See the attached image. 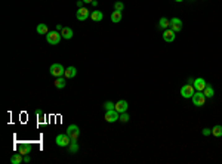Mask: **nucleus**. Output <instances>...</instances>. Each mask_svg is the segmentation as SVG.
<instances>
[{
    "label": "nucleus",
    "instance_id": "34",
    "mask_svg": "<svg viewBox=\"0 0 222 164\" xmlns=\"http://www.w3.org/2000/svg\"><path fill=\"white\" fill-rule=\"evenodd\" d=\"M83 2H85V3H92L94 0H83Z\"/></svg>",
    "mask_w": 222,
    "mask_h": 164
},
{
    "label": "nucleus",
    "instance_id": "11",
    "mask_svg": "<svg viewBox=\"0 0 222 164\" xmlns=\"http://www.w3.org/2000/svg\"><path fill=\"white\" fill-rule=\"evenodd\" d=\"M170 30H173L175 33H179L182 30V21L179 18H172L170 19Z\"/></svg>",
    "mask_w": 222,
    "mask_h": 164
},
{
    "label": "nucleus",
    "instance_id": "15",
    "mask_svg": "<svg viewBox=\"0 0 222 164\" xmlns=\"http://www.w3.org/2000/svg\"><path fill=\"white\" fill-rule=\"evenodd\" d=\"M67 84V78L65 77H56L55 78V87L56 89H64Z\"/></svg>",
    "mask_w": 222,
    "mask_h": 164
},
{
    "label": "nucleus",
    "instance_id": "33",
    "mask_svg": "<svg viewBox=\"0 0 222 164\" xmlns=\"http://www.w3.org/2000/svg\"><path fill=\"white\" fill-rule=\"evenodd\" d=\"M92 6H94V7L98 6V2H96V0H94V2H92Z\"/></svg>",
    "mask_w": 222,
    "mask_h": 164
},
{
    "label": "nucleus",
    "instance_id": "24",
    "mask_svg": "<svg viewBox=\"0 0 222 164\" xmlns=\"http://www.w3.org/2000/svg\"><path fill=\"white\" fill-rule=\"evenodd\" d=\"M79 151V144L77 142H71V144L68 145V152L70 154H76Z\"/></svg>",
    "mask_w": 222,
    "mask_h": 164
},
{
    "label": "nucleus",
    "instance_id": "10",
    "mask_svg": "<svg viewBox=\"0 0 222 164\" xmlns=\"http://www.w3.org/2000/svg\"><path fill=\"white\" fill-rule=\"evenodd\" d=\"M128 108H129V103H128V101H124V99H120V101L115 102V111L120 112V114L121 112H126Z\"/></svg>",
    "mask_w": 222,
    "mask_h": 164
},
{
    "label": "nucleus",
    "instance_id": "28",
    "mask_svg": "<svg viewBox=\"0 0 222 164\" xmlns=\"http://www.w3.org/2000/svg\"><path fill=\"white\" fill-rule=\"evenodd\" d=\"M210 133H212V129H209V127H204V129H203V135H204V136H209Z\"/></svg>",
    "mask_w": 222,
    "mask_h": 164
},
{
    "label": "nucleus",
    "instance_id": "26",
    "mask_svg": "<svg viewBox=\"0 0 222 164\" xmlns=\"http://www.w3.org/2000/svg\"><path fill=\"white\" fill-rule=\"evenodd\" d=\"M123 9H124V3H123V2H115L114 3V11H123Z\"/></svg>",
    "mask_w": 222,
    "mask_h": 164
},
{
    "label": "nucleus",
    "instance_id": "20",
    "mask_svg": "<svg viewBox=\"0 0 222 164\" xmlns=\"http://www.w3.org/2000/svg\"><path fill=\"white\" fill-rule=\"evenodd\" d=\"M159 27L163 28V30H168L169 27H170V19H168V18H160V21H159Z\"/></svg>",
    "mask_w": 222,
    "mask_h": 164
},
{
    "label": "nucleus",
    "instance_id": "1",
    "mask_svg": "<svg viewBox=\"0 0 222 164\" xmlns=\"http://www.w3.org/2000/svg\"><path fill=\"white\" fill-rule=\"evenodd\" d=\"M206 95L203 93V92H198V90H195V93L193 95V98H191V101H193V103H194V107H203L204 105V102H206Z\"/></svg>",
    "mask_w": 222,
    "mask_h": 164
},
{
    "label": "nucleus",
    "instance_id": "13",
    "mask_svg": "<svg viewBox=\"0 0 222 164\" xmlns=\"http://www.w3.org/2000/svg\"><path fill=\"white\" fill-rule=\"evenodd\" d=\"M31 149H33V146L30 144H20L18 145V152L20 154H22V155H27V154H30L31 152Z\"/></svg>",
    "mask_w": 222,
    "mask_h": 164
},
{
    "label": "nucleus",
    "instance_id": "21",
    "mask_svg": "<svg viewBox=\"0 0 222 164\" xmlns=\"http://www.w3.org/2000/svg\"><path fill=\"white\" fill-rule=\"evenodd\" d=\"M212 135L215 137H221L222 136V126H219V124L213 126V127H212Z\"/></svg>",
    "mask_w": 222,
    "mask_h": 164
},
{
    "label": "nucleus",
    "instance_id": "14",
    "mask_svg": "<svg viewBox=\"0 0 222 164\" xmlns=\"http://www.w3.org/2000/svg\"><path fill=\"white\" fill-rule=\"evenodd\" d=\"M73 30L70 27H64L62 28V31H61V36H62V39H65V40H70V39H73Z\"/></svg>",
    "mask_w": 222,
    "mask_h": 164
},
{
    "label": "nucleus",
    "instance_id": "3",
    "mask_svg": "<svg viewBox=\"0 0 222 164\" xmlns=\"http://www.w3.org/2000/svg\"><path fill=\"white\" fill-rule=\"evenodd\" d=\"M49 73H50V75H54L55 78H56V77H64L65 68H64L61 64H52L50 68H49Z\"/></svg>",
    "mask_w": 222,
    "mask_h": 164
},
{
    "label": "nucleus",
    "instance_id": "35",
    "mask_svg": "<svg viewBox=\"0 0 222 164\" xmlns=\"http://www.w3.org/2000/svg\"><path fill=\"white\" fill-rule=\"evenodd\" d=\"M175 2H178V3H181V2H184V0H175Z\"/></svg>",
    "mask_w": 222,
    "mask_h": 164
},
{
    "label": "nucleus",
    "instance_id": "6",
    "mask_svg": "<svg viewBox=\"0 0 222 164\" xmlns=\"http://www.w3.org/2000/svg\"><path fill=\"white\" fill-rule=\"evenodd\" d=\"M105 121L107 123H115L119 118H120V112H117L115 109H110V111H105Z\"/></svg>",
    "mask_w": 222,
    "mask_h": 164
},
{
    "label": "nucleus",
    "instance_id": "17",
    "mask_svg": "<svg viewBox=\"0 0 222 164\" xmlns=\"http://www.w3.org/2000/svg\"><path fill=\"white\" fill-rule=\"evenodd\" d=\"M76 74H77L76 67H68V68H65V74H64V77H65V78H74Z\"/></svg>",
    "mask_w": 222,
    "mask_h": 164
},
{
    "label": "nucleus",
    "instance_id": "16",
    "mask_svg": "<svg viewBox=\"0 0 222 164\" xmlns=\"http://www.w3.org/2000/svg\"><path fill=\"white\" fill-rule=\"evenodd\" d=\"M90 18H92V21H95V22H101L102 19H104V14H102L101 11H94L92 14H90Z\"/></svg>",
    "mask_w": 222,
    "mask_h": 164
},
{
    "label": "nucleus",
    "instance_id": "2",
    "mask_svg": "<svg viewBox=\"0 0 222 164\" xmlns=\"http://www.w3.org/2000/svg\"><path fill=\"white\" fill-rule=\"evenodd\" d=\"M67 135L70 136L71 142H77V141H79V136H80V129H79L76 124H70L67 129Z\"/></svg>",
    "mask_w": 222,
    "mask_h": 164
},
{
    "label": "nucleus",
    "instance_id": "8",
    "mask_svg": "<svg viewBox=\"0 0 222 164\" xmlns=\"http://www.w3.org/2000/svg\"><path fill=\"white\" fill-rule=\"evenodd\" d=\"M90 16V12H89L88 7H79L77 9V14H76V18L79 21H86Z\"/></svg>",
    "mask_w": 222,
    "mask_h": 164
},
{
    "label": "nucleus",
    "instance_id": "31",
    "mask_svg": "<svg viewBox=\"0 0 222 164\" xmlns=\"http://www.w3.org/2000/svg\"><path fill=\"white\" fill-rule=\"evenodd\" d=\"M83 3H85L83 0H79V2H77V7H83Z\"/></svg>",
    "mask_w": 222,
    "mask_h": 164
},
{
    "label": "nucleus",
    "instance_id": "18",
    "mask_svg": "<svg viewBox=\"0 0 222 164\" xmlns=\"http://www.w3.org/2000/svg\"><path fill=\"white\" fill-rule=\"evenodd\" d=\"M11 163L12 164H21V163H24V155L22 154H14L12 157H11Z\"/></svg>",
    "mask_w": 222,
    "mask_h": 164
},
{
    "label": "nucleus",
    "instance_id": "23",
    "mask_svg": "<svg viewBox=\"0 0 222 164\" xmlns=\"http://www.w3.org/2000/svg\"><path fill=\"white\" fill-rule=\"evenodd\" d=\"M203 93L206 95V98H213V95H215V90H213V87L212 86H206L204 87V90H203Z\"/></svg>",
    "mask_w": 222,
    "mask_h": 164
},
{
    "label": "nucleus",
    "instance_id": "22",
    "mask_svg": "<svg viewBox=\"0 0 222 164\" xmlns=\"http://www.w3.org/2000/svg\"><path fill=\"white\" fill-rule=\"evenodd\" d=\"M37 33L41 36H46L47 33H49V28H47L46 24H39V25H37Z\"/></svg>",
    "mask_w": 222,
    "mask_h": 164
},
{
    "label": "nucleus",
    "instance_id": "4",
    "mask_svg": "<svg viewBox=\"0 0 222 164\" xmlns=\"http://www.w3.org/2000/svg\"><path fill=\"white\" fill-rule=\"evenodd\" d=\"M61 39H62V36H61L59 31H49L46 34V41L49 43V44H58L61 41Z\"/></svg>",
    "mask_w": 222,
    "mask_h": 164
},
{
    "label": "nucleus",
    "instance_id": "29",
    "mask_svg": "<svg viewBox=\"0 0 222 164\" xmlns=\"http://www.w3.org/2000/svg\"><path fill=\"white\" fill-rule=\"evenodd\" d=\"M30 161H31V158L28 155H24V163H30Z\"/></svg>",
    "mask_w": 222,
    "mask_h": 164
},
{
    "label": "nucleus",
    "instance_id": "25",
    "mask_svg": "<svg viewBox=\"0 0 222 164\" xmlns=\"http://www.w3.org/2000/svg\"><path fill=\"white\" fill-rule=\"evenodd\" d=\"M104 109H105V111H110V109H115V103H113V102H110V101H108V102L104 103Z\"/></svg>",
    "mask_w": 222,
    "mask_h": 164
},
{
    "label": "nucleus",
    "instance_id": "9",
    "mask_svg": "<svg viewBox=\"0 0 222 164\" xmlns=\"http://www.w3.org/2000/svg\"><path fill=\"white\" fill-rule=\"evenodd\" d=\"M193 86H194L195 90H198V92H203V90H204V87L207 86V83H206V80H204V78L198 77V78H194V83H193Z\"/></svg>",
    "mask_w": 222,
    "mask_h": 164
},
{
    "label": "nucleus",
    "instance_id": "7",
    "mask_svg": "<svg viewBox=\"0 0 222 164\" xmlns=\"http://www.w3.org/2000/svg\"><path fill=\"white\" fill-rule=\"evenodd\" d=\"M195 93V89L193 84H185V86H182L181 87V96L182 98H193V95Z\"/></svg>",
    "mask_w": 222,
    "mask_h": 164
},
{
    "label": "nucleus",
    "instance_id": "19",
    "mask_svg": "<svg viewBox=\"0 0 222 164\" xmlns=\"http://www.w3.org/2000/svg\"><path fill=\"white\" fill-rule=\"evenodd\" d=\"M121 21V12L120 11H114L113 14H111V22L113 24H119Z\"/></svg>",
    "mask_w": 222,
    "mask_h": 164
},
{
    "label": "nucleus",
    "instance_id": "30",
    "mask_svg": "<svg viewBox=\"0 0 222 164\" xmlns=\"http://www.w3.org/2000/svg\"><path fill=\"white\" fill-rule=\"evenodd\" d=\"M62 28H64V27H62L61 24H56V31H59V33H61V31H62Z\"/></svg>",
    "mask_w": 222,
    "mask_h": 164
},
{
    "label": "nucleus",
    "instance_id": "12",
    "mask_svg": "<svg viewBox=\"0 0 222 164\" xmlns=\"http://www.w3.org/2000/svg\"><path fill=\"white\" fill-rule=\"evenodd\" d=\"M175 34H176V33L173 31V30L168 28V30H164V31H163V40L168 41V43H172V41L175 40V37H176Z\"/></svg>",
    "mask_w": 222,
    "mask_h": 164
},
{
    "label": "nucleus",
    "instance_id": "32",
    "mask_svg": "<svg viewBox=\"0 0 222 164\" xmlns=\"http://www.w3.org/2000/svg\"><path fill=\"white\" fill-rule=\"evenodd\" d=\"M36 114H37L39 117H41L43 116V111H41V109H37V111H36Z\"/></svg>",
    "mask_w": 222,
    "mask_h": 164
},
{
    "label": "nucleus",
    "instance_id": "27",
    "mask_svg": "<svg viewBox=\"0 0 222 164\" xmlns=\"http://www.w3.org/2000/svg\"><path fill=\"white\" fill-rule=\"evenodd\" d=\"M120 121H123V123H128L129 121V114H128V111L126 112H121L120 114V118H119Z\"/></svg>",
    "mask_w": 222,
    "mask_h": 164
},
{
    "label": "nucleus",
    "instance_id": "5",
    "mask_svg": "<svg viewBox=\"0 0 222 164\" xmlns=\"http://www.w3.org/2000/svg\"><path fill=\"white\" fill-rule=\"evenodd\" d=\"M55 142H56L58 146L65 148V146H68V145L71 144V139H70V136H68L67 133H59V135L56 136V139H55Z\"/></svg>",
    "mask_w": 222,
    "mask_h": 164
}]
</instances>
